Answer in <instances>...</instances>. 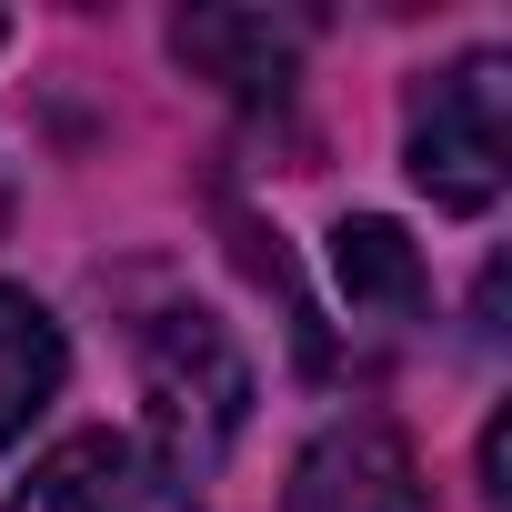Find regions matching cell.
<instances>
[{
    "label": "cell",
    "mask_w": 512,
    "mask_h": 512,
    "mask_svg": "<svg viewBox=\"0 0 512 512\" xmlns=\"http://www.w3.org/2000/svg\"><path fill=\"white\" fill-rule=\"evenodd\" d=\"M0 221H11V181H0Z\"/></svg>",
    "instance_id": "8"
},
{
    "label": "cell",
    "mask_w": 512,
    "mask_h": 512,
    "mask_svg": "<svg viewBox=\"0 0 512 512\" xmlns=\"http://www.w3.org/2000/svg\"><path fill=\"white\" fill-rule=\"evenodd\" d=\"M61 372H71L61 322H51L31 292H11V282H0V452H11V442H21V432L51 412Z\"/></svg>",
    "instance_id": "7"
},
{
    "label": "cell",
    "mask_w": 512,
    "mask_h": 512,
    "mask_svg": "<svg viewBox=\"0 0 512 512\" xmlns=\"http://www.w3.org/2000/svg\"><path fill=\"white\" fill-rule=\"evenodd\" d=\"M282 512H432V492H422L412 442L382 412H342V422H322L302 442Z\"/></svg>",
    "instance_id": "3"
},
{
    "label": "cell",
    "mask_w": 512,
    "mask_h": 512,
    "mask_svg": "<svg viewBox=\"0 0 512 512\" xmlns=\"http://www.w3.org/2000/svg\"><path fill=\"white\" fill-rule=\"evenodd\" d=\"M141 392H151V432H161V462L191 482L201 462L231 452L241 412H251V362L231 352V332L211 312H161L141 332Z\"/></svg>",
    "instance_id": "2"
},
{
    "label": "cell",
    "mask_w": 512,
    "mask_h": 512,
    "mask_svg": "<svg viewBox=\"0 0 512 512\" xmlns=\"http://www.w3.org/2000/svg\"><path fill=\"white\" fill-rule=\"evenodd\" d=\"M402 161L432 191V211H492L512 181V61L462 51V61L422 71L412 111H402Z\"/></svg>",
    "instance_id": "1"
},
{
    "label": "cell",
    "mask_w": 512,
    "mask_h": 512,
    "mask_svg": "<svg viewBox=\"0 0 512 512\" xmlns=\"http://www.w3.org/2000/svg\"><path fill=\"white\" fill-rule=\"evenodd\" d=\"M302 41H312V21H292V11H181L171 21V51L201 81H221L231 101H282L302 81Z\"/></svg>",
    "instance_id": "5"
},
{
    "label": "cell",
    "mask_w": 512,
    "mask_h": 512,
    "mask_svg": "<svg viewBox=\"0 0 512 512\" xmlns=\"http://www.w3.org/2000/svg\"><path fill=\"white\" fill-rule=\"evenodd\" d=\"M332 282H342L352 322H382V332H402V322H422V312H432L422 251H412V231H402V221H382V211H362V221H342V231H332Z\"/></svg>",
    "instance_id": "6"
},
{
    "label": "cell",
    "mask_w": 512,
    "mask_h": 512,
    "mask_svg": "<svg viewBox=\"0 0 512 512\" xmlns=\"http://www.w3.org/2000/svg\"><path fill=\"white\" fill-rule=\"evenodd\" d=\"M11 512H201V492L131 432H71L61 452L31 462Z\"/></svg>",
    "instance_id": "4"
}]
</instances>
